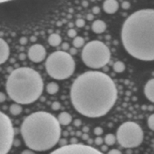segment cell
Returning <instances> with one entry per match:
<instances>
[{"instance_id": "cell-39", "label": "cell", "mask_w": 154, "mask_h": 154, "mask_svg": "<svg viewBox=\"0 0 154 154\" xmlns=\"http://www.w3.org/2000/svg\"><path fill=\"white\" fill-rule=\"evenodd\" d=\"M108 146L107 145H102V147H101V151L102 152H106L108 151Z\"/></svg>"}, {"instance_id": "cell-30", "label": "cell", "mask_w": 154, "mask_h": 154, "mask_svg": "<svg viewBox=\"0 0 154 154\" xmlns=\"http://www.w3.org/2000/svg\"><path fill=\"white\" fill-rule=\"evenodd\" d=\"M100 8L99 6H94L92 9V11H93V14H98L100 13Z\"/></svg>"}, {"instance_id": "cell-46", "label": "cell", "mask_w": 154, "mask_h": 154, "mask_svg": "<svg viewBox=\"0 0 154 154\" xmlns=\"http://www.w3.org/2000/svg\"><path fill=\"white\" fill-rule=\"evenodd\" d=\"M33 152L32 151H31V150H24V151H23L22 152V153L23 154H24V153H32Z\"/></svg>"}, {"instance_id": "cell-14", "label": "cell", "mask_w": 154, "mask_h": 154, "mask_svg": "<svg viewBox=\"0 0 154 154\" xmlns=\"http://www.w3.org/2000/svg\"><path fill=\"white\" fill-rule=\"evenodd\" d=\"M107 25L105 21L102 20H96L92 24V30L96 34L103 33L106 30Z\"/></svg>"}, {"instance_id": "cell-44", "label": "cell", "mask_w": 154, "mask_h": 154, "mask_svg": "<svg viewBox=\"0 0 154 154\" xmlns=\"http://www.w3.org/2000/svg\"><path fill=\"white\" fill-rule=\"evenodd\" d=\"M87 143H88L89 145H92V144H93V140L91 139V138H89V139L87 140Z\"/></svg>"}, {"instance_id": "cell-26", "label": "cell", "mask_w": 154, "mask_h": 154, "mask_svg": "<svg viewBox=\"0 0 154 154\" xmlns=\"http://www.w3.org/2000/svg\"><path fill=\"white\" fill-rule=\"evenodd\" d=\"M67 34H68V36H69V37L75 38L77 36V32H76V30L72 28V29H70L69 31H68Z\"/></svg>"}, {"instance_id": "cell-41", "label": "cell", "mask_w": 154, "mask_h": 154, "mask_svg": "<svg viewBox=\"0 0 154 154\" xmlns=\"http://www.w3.org/2000/svg\"><path fill=\"white\" fill-rule=\"evenodd\" d=\"M82 131L84 132H88L89 131H90V128L88 127V126H84V127H83V129H82Z\"/></svg>"}, {"instance_id": "cell-35", "label": "cell", "mask_w": 154, "mask_h": 154, "mask_svg": "<svg viewBox=\"0 0 154 154\" xmlns=\"http://www.w3.org/2000/svg\"><path fill=\"white\" fill-rule=\"evenodd\" d=\"M81 138H82L84 141H87V140L90 138V136H89V135L87 132H84V134H82V135H81Z\"/></svg>"}, {"instance_id": "cell-4", "label": "cell", "mask_w": 154, "mask_h": 154, "mask_svg": "<svg viewBox=\"0 0 154 154\" xmlns=\"http://www.w3.org/2000/svg\"><path fill=\"white\" fill-rule=\"evenodd\" d=\"M43 90L42 76L29 67L14 69L6 82V91L9 97L20 105H29L35 102L42 96Z\"/></svg>"}, {"instance_id": "cell-9", "label": "cell", "mask_w": 154, "mask_h": 154, "mask_svg": "<svg viewBox=\"0 0 154 154\" xmlns=\"http://www.w3.org/2000/svg\"><path fill=\"white\" fill-rule=\"evenodd\" d=\"M102 151L91 147L90 145H85L81 144H67L63 147L52 151V153H63V154H100Z\"/></svg>"}, {"instance_id": "cell-5", "label": "cell", "mask_w": 154, "mask_h": 154, "mask_svg": "<svg viewBox=\"0 0 154 154\" xmlns=\"http://www.w3.org/2000/svg\"><path fill=\"white\" fill-rule=\"evenodd\" d=\"M45 69L47 73L54 79H68L75 72V62L70 53L55 51L47 58Z\"/></svg>"}, {"instance_id": "cell-43", "label": "cell", "mask_w": 154, "mask_h": 154, "mask_svg": "<svg viewBox=\"0 0 154 154\" xmlns=\"http://www.w3.org/2000/svg\"><path fill=\"white\" fill-rule=\"evenodd\" d=\"M20 59L21 60H24L26 59V55L23 54H21L20 55Z\"/></svg>"}, {"instance_id": "cell-51", "label": "cell", "mask_w": 154, "mask_h": 154, "mask_svg": "<svg viewBox=\"0 0 154 154\" xmlns=\"http://www.w3.org/2000/svg\"><path fill=\"white\" fill-rule=\"evenodd\" d=\"M57 25H60V26H61L62 25V23L61 22H60V21H59V22L58 23H57Z\"/></svg>"}, {"instance_id": "cell-23", "label": "cell", "mask_w": 154, "mask_h": 154, "mask_svg": "<svg viewBox=\"0 0 154 154\" xmlns=\"http://www.w3.org/2000/svg\"><path fill=\"white\" fill-rule=\"evenodd\" d=\"M75 25L78 27V28H82L84 26L86 25V22L84 19H81V18H79V19L76 20L75 21Z\"/></svg>"}, {"instance_id": "cell-16", "label": "cell", "mask_w": 154, "mask_h": 154, "mask_svg": "<svg viewBox=\"0 0 154 154\" xmlns=\"http://www.w3.org/2000/svg\"><path fill=\"white\" fill-rule=\"evenodd\" d=\"M62 38L61 36L57 33H52L48 37V43L52 47H57L61 44Z\"/></svg>"}, {"instance_id": "cell-25", "label": "cell", "mask_w": 154, "mask_h": 154, "mask_svg": "<svg viewBox=\"0 0 154 154\" xmlns=\"http://www.w3.org/2000/svg\"><path fill=\"white\" fill-rule=\"evenodd\" d=\"M93 132H94L95 135H97V136H100V135H102V134H103L104 130L102 127H99V126H98V127L95 128L94 130H93Z\"/></svg>"}, {"instance_id": "cell-1", "label": "cell", "mask_w": 154, "mask_h": 154, "mask_svg": "<svg viewBox=\"0 0 154 154\" xmlns=\"http://www.w3.org/2000/svg\"><path fill=\"white\" fill-rule=\"evenodd\" d=\"M74 108L82 115L96 118L108 114L117 99L112 78L99 71H89L78 77L71 87Z\"/></svg>"}, {"instance_id": "cell-8", "label": "cell", "mask_w": 154, "mask_h": 154, "mask_svg": "<svg viewBox=\"0 0 154 154\" xmlns=\"http://www.w3.org/2000/svg\"><path fill=\"white\" fill-rule=\"evenodd\" d=\"M14 129L10 118L0 111V154L10 151L14 143Z\"/></svg>"}, {"instance_id": "cell-42", "label": "cell", "mask_w": 154, "mask_h": 154, "mask_svg": "<svg viewBox=\"0 0 154 154\" xmlns=\"http://www.w3.org/2000/svg\"><path fill=\"white\" fill-rule=\"evenodd\" d=\"M82 6L83 7L87 8L88 6V2L87 1H83L82 2Z\"/></svg>"}, {"instance_id": "cell-38", "label": "cell", "mask_w": 154, "mask_h": 154, "mask_svg": "<svg viewBox=\"0 0 154 154\" xmlns=\"http://www.w3.org/2000/svg\"><path fill=\"white\" fill-rule=\"evenodd\" d=\"M87 20L92 21L93 19H94V16H93V14H88L87 15Z\"/></svg>"}, {"instance_id": "cell-54", "label": "cell", "mask_w": 154, "mask_h": 154, "mask_svg": "<svg viewBox=\"0 0 154 154\" xmlns=\"http://www.w3.org/2000/svg\"><path fill=\"white\" fill-rule=\"evenodd\" d=\"M99 1H100V0H99Z\"/></svg>"}, {"instance_id": "cell-19", "label": "cell", "mask_w": 154, "mask_h": 154, "mask_svg": "<svg viewBox=\"0 0 154 154\" xmlns=\"http://www.w3.org/2000/svg\"><path fill=\"white\" fill-rule=\"evenodd\" d=\"M113 69L116 73H122L126 69V66H125L124 63H123L122 61H117L116 63H114Z\"/></svg>"}, {"instance_id": "cell-37", "label": "cell", "mask_w": 154, "mask_h": 154, "mask_svg": "<svg viewBox=\"0 0 154 154\" xmlns=\"http://www.w3.org/2000/svg\"><path fill=\"white\" fill-rule=\"evenodd\" d=\"M69 51H70V54L71 55H75V54H77V48H72L70 50H69Z\"/></svg>"}, {"instance_id": "cell-34", "label": "cell", "mask_w": 154, "mask_h": 154, "mask_svg": "<svg viewBox=\"0 0 154 154\" xmlns=\"http://www.w3.org/2000/svg\"><path fill=\"white\" fill-rule=\"evenodd\" d=\"M108 153L109 154H121V151L119 150H117V149H113V150L108 151Z\"/></svg>"}, {"instance_id": "cell-20", "label": "cell", "mask_w": 154, "mask_h": 154, "mask_svg": "<svg viewBox=\"0 0 154 154\" xmlns=\"http://www.w3.org/2000/svg\"><path fill=\"white\" fill-rule=\"evenodd\" d=\"M104 141L108 146H112L115 144L116 141H117V136H115L113 134H108V135H105Z\"/></svg>"}, {"instance_id": "cell-12", "label": "cell", "mask_w": 154, "mask_h": 154, "mask_svg": "<svg viewBox=\"0 0 154 154\" xmlns=\"http://www.w3.org/2000/svg\"><path fill=\"white\" fill-rule=\"evenodd\" d=\"M119 8V3L117 0H105L103 3V9L107 14H112L116 13Z\"/></svg>"}, {"instance_id": "cell-21", "label": "cell", "mask_w": 154, "mask_h": 154, "mask_svg": "<svg viewBox=\"0 0 154 154\" xmlns=\"http://www.w3.org/2000/svg\"><path fill=\"white\" fill-rule=\"evenodd\" d=\"M84 38L81 37V36H76L74 38L73 40V45L76 48H81L84 45Z\"/></svg>"}, {"instance_id": "cell-10", "label": "cell", "mask_w": 154, "mask_h": 154, "mask_svg": "<svg viewBox=\"0 0 154 154\" xmlns=\"http://www.w3.org/2000/svg\"><path fill=\"white\" fill-rule=\"evenodd\" d=\"M47 52L45 47L39 44L32 45L28 51V57L33 63H41L46 58Z\"/></svg>"}, {"instance_id": "cell-47", "label": "cell", "mask_w": 154, "mask_h": 154, "mask_svg": "<svg viewBox=\"0 0 154 154\" xmlns=\"http://www.w3.org/2000/svg\"><path fill=\"white\" fill-rule=\"evenodd\" d=\"M31 42H35L36 41V39H37V38L35 37V36H32V37H31Z\"/></svg>"}, {"instance_id": "cell-6", "label": "cell", "mask_w": 154, "mask_h": 154, "mask_svg": "<svg viewBox=\"0 0 154 154\" xmlns=\"http://www.w3.org/2000/svg\"><path fill=\"white\" fill-rule=\"evenodd\" d=\"M81 58L87 67L94 69H101L110 62L111 51L103 42L91 41L83 48Z\"/></svg>"}, {"instance_id": "cell-52", "label": "cell", "mask_w": 154, "mask_h": 154, "mask_svg": "<svg viewBox=\"0 0 154 154\" xmlns=\"http://www.w3.org/2000/svg\"><path fill=\"white\" fill-rule=\"evenodd\" d=\"M64 135H68V132H64Z\"/></svg>"}, {"instance_id": "cell-22", "label": "cell", "mask_w": 154, "mask_h": 154, "mask_svg": "<svg viewBox=\"0 0 154 154\" xmlns=\"http://www.w3.org/2000/svg\"><path fill=\"white\" fill-rule=\"evenodd\" d=\"M147 125H148V127L150 128L152 131H154V114H151V115L148 117V120H147Z\"/></svg>"}, {"instance_id": "cell-32", "label": "cell", "mask_w": 154, "mask_h": 154, "mask_svg": "<svg viewBox=\"0 0 154 154\" xmlns=\"http://www.w3.org/2000/svg\"><path fill=\"white\" fill-rule=\"evenodd\" d=\"M5 100H6L5 94L3 93H2V92H0V103H2V102H4Z\"/></svg>"}, {"instance_id": "cell-11", "label": "cell", "mask_w": 154, "mask_h": 154, "mask_svg": "<svg viewBox=\"0 0 154 154\" xmlns=\"http://www.w3.org/2000/svg\"><path fill=\"white\" fill-rule=\"evenodd\" d=\"M10 54V49L7 42L0 38V65L7 61Z\"/></svg>"}, {"instance_id": "cell-24", "label": "cell", "mask_w": 154, "mask_h": 154, "mask_svg": "<svg viewBox=\"0 0 154 154\" xmlns=\"http://www.w3.org/2000/svg\"><path fill=\"white\" fill-rule=\"evenodd\" d=\"M60 108H61V104L59 102H54L51 104V108L54 111H58L60 109Z\"/></svg>"}, {"instance_id": "cell-49", "label": "cell", "mask_w": 154, "mask_h": 154, "mask_svg": "<svg viewBox=\"0 0 154 154\" xmlns=\"http://www.w3.org/2000/svg\"><path fill=\"white\" fill-rule=\"evenodd\" d=\"M9 1H12V0H0V4H1V3L7 2H9Z\"/></svg>"}, {"instance_id": "cell-17", "label": "cell", "mask_w": 154, "mask_h": 154, "mask_svg": "<svg viewBox=\"0 0 154 154\" xmlns=\"http://www.w3.org/2000/svg\"><path fill=\"white\" fill-rule=\"evenodd\" d=\"M59 89H60V87L58 84L56 82H50L46 86L47 92L51 95H54L58 93Z\"/></svg>"}, {"instance_id": "cell-13", "label": "cell", "mask_w": 154, "mask_h": 154, "mask_svg": "<svg viewBox=\"0 0 154 154\" xmlns=\"http://www.w3.org/2000/svg\"><path fill=\"white\" fill-rule=\"evenodd\" d=\"M144 94L148 100L154 103V78L150 79L145 84Z\"/></svg>"}, {"instance_id": "cell-27", "label": "cell", "mask_w": 154, "mask_h": 154, "mask_svg": "<svg viewBox=\"0 0 154 154\" xmlns=\"http://www.w3.org/2000/svg\"><path fill=\"white\" fill-rule=\"evenodd\" d=\"M94 142H95V144H96L97 146H100V145H102V144L105 142V141H104V139L102 138V137L98 136L97 138H96Z\"/></svg>"}, {"instance_id": "cell-7", "label": "cell", "mask_w": 154, "mask_h": 154, "mask_svg": "<svg viewBox=\"0 0 154 154\" xmlns=\"http://www.w3.org/2000/svg\"><path fill=\"white\" fill-rule=\"evenodd\" d=\"M117 139L124 148H134L141 144L144 140V132L138 123L127 121L120 126L117 131Z\"/></svg>"}, {"instance_id": "cell-2", "label": "cell", "mask_w": 154, "mask_h": 154, "mask_svg": "<svg viewBox=\"0 0 154 154\" xmlns=\"http://www.w3.org/2000/svg\"><path fill=\"white\" fill-rule=\"evenodd\" d=\"M121 39L134 58L154 61V9H141L128 17L122 27Z\"/></svg>"}, {"instance_id": "cell-36", "label": "cell", "mask_w": 154, "mask_h": 154, "mask_svg": "<svg viewBox=\"0 0 154 154\" xmlns=\"http://www.w3.org/2000/svg\"><path fill=\"white\" fill-rule=\"evenodd\" d=\"M27 42H28V40H27V38L26 37H22L20 39V43L21 45H26L27 43Z\"/></svg>"}, {"instance_id": "cell-15", "label": "cell", "mask_w": 154, "mask_h": 154, "mask_svg": "<svg viewBox=\"0 0 154 154\" xmlns=\"http://www.w3.org/2000/svg\"><path fill=\"white\" fill-rule=\"evenodd\" d=\"M58 119L59 122L61 125L63 126H68L69 124H70L72 121V117L69 113L68 112H62L60 113L58 115Z\"/></svg>"}, {"instance_id": "cell-29", "label": "cell", "mask_w": 154, "mask_h": 154, "mask_svg": "<svg viewBox=\"0 0 154 154\" xmlns=\"http://www.w3.org/2000/svg\"><path fill=\"white\" fill-rule=\"evenodd\" d=\"M59 144L60 145V147H63V146H66L68 144V141L66 138H61L59 141Z\"/></svg>"}, {"instance_id": "cell-33", "label": "cell", "mask_w": 154, "mask_h": 154, "mask_svg": "<svg viewBox=\"0 0 154 154\" xmlns=\"http://www.w3.org/2000/svg\"><path fill=\"white\" fill-rule=\"evenodd\" d=\"M81 124H82V122H81V120H80V119H76V120L74 121V125H75V126H76V127H79Z\"/></svg>"}, {"instance_id": "cell-3", "label": "cell", "mask_w": 154, "mask_h": 154, "mask_svg": "<svg viewBox=\"0 0 154 154\" xmlns=\"http://www.w3.org/2000/svg\"><path fill=\"white\" fill-rule=\"evenodd\" d=\"M58 119L45 111H37L24 119L20 128L26 145L33 151L49 150L59 143L62 130Z\"/></svg>"}, {"instance_id": "cell-28", "label": "cell", "mask_w": 154, "mask_h": 154, "mask_svg": "<svg viewBox=\"0 0 154 154\" xmlns=\"http://www.w3.org/2000/svg\"><path fill=\"white\" fill-rule=\"evenodd\" d=\"M130 6H131L130 2H128V1L123 2H122V4H121V7L123 8V9H125V10H127V9H129V8H130Z\"/></svg>"}, {"instance_id": "cell-48", "label": "cell", "mask_w": 154, "mask_h": 154, "mask_svg": "<svg viewBox=\"0 0 154 154\" xmlns=\"http://www.w3.org/2000/svg\"><path fill=\"white\" fill-rule=\"evenodd\" d=\"M76 135L77 136H81L82 135V133H81V131H78V132H76Z\"/></svg>"}, {"instance_id": "cell-31", "label": "cell", "mask_w": 154, "mask_h": 154, "mask_svg": "<svg viewBox=\"0 0 154 154\" xmlns=\"http://www.w3.org/2000/svg\"><path fill=\"white\" fill-rule=\"evenodd\" d=\"M62 49L65 51H68V50L69 49V44L67 43V42H65V43H63V45H62Z\"/></svg>"}, {"instance_id": "cell-40", "label": "cell", "mask_w": 154, "mask_h": 154, "mask_svg": "<svg viewBox=\"0 0 154 154\" xmlns=\"http://www.w3.org/2000/svg\"><path fill=\"white\" fill-rule=\"evenodd\" d=\"M71 144H77L78 142V140L77 138H72L70 140Z\"/></svg>"}, {"instance_id": "cell-45", "label": "cell", "mask_w": 154, "mask_h": 154, "mask_svg": "<svg viewBox=\"0 0 154 154\" xmlns=\"http://www.w3.org/2000/svg\"><path fill=\"white\" fill-rule=\"evenodd\" d=\"M14 144V145H20V141L19 140H14V143H13V144Z\"/></svg>"}, {"instance_id": "cell-50", "label": "cell", "mask_w": 154, "mask_h": 154, "mask_svg": "<svg viewBox=\"0 0 154 154\" xmlns=\"http://www.w3.org/2000/svg\"><path fill=\"white\" fill-rule=\"evenodd\" d=\"M69 27H70V28H72V27H73V23H70L69 24Z\"/></svg>"}, {"instance_id": "cell-18", "label": "cell", "mask_w": 154, "mask_h": 154, "mask_svg": "<svg viewBox=\"0 0 154 154\" xmlns=\"http://www.w3.org/2000/svg\"><path fill=\"white\" fill-rule=\"evenodd\" d=\"M23 111V108L20 105V104L16 103V104H12L9 108V111L11 114L14 116H17L21 114Z\"/></svg>"}, {"instance_id": "cell-53", "label": "cell", "mask_w": 154, "mask_h": 154, "mask_svg": "<svg viewBox=\"0 0 154 154\" xmlns=\"http://www.w3.org/2000/svg\"><path fill=\"white\" fill-rule=\"evenodd\" d=\"M91 1H93H93H95V0H91Z\"/></svg>"}]
</instances>
